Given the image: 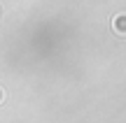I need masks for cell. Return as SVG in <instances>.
Masks as SVG:
<instances>
[{
  "label": "cell",
  "mask_w": 126,
  "mask_h": 123,
  "mask_svg": "<svg viewBox=\"0 0 126 123\" xmlns=\"http://www.w3.org/2000/svg\"><path fill=\"white\" fill-rule=\"evenodd\" d=\"M112 30L117 33V35H126V14L122 12V14H117V16L112 19Z\"/></svg>",
  "instance_id": "cell-1"
},
{
  "label": "cell",
  "mask_w": 126,
  "mask_h": 123,
  "mask_svg": "<svg viewBox=\"0 0 126 123\" xmlns=\"http://www.w3.org/2000/svg\"><path fill=\"white\" fill-rule=\"evenodd\" d=\"M2 102H5V88L0 86V105H2Z\"/></svg>",
  "instance_id": "cell-2"
}]
</instances>
